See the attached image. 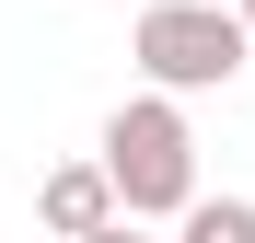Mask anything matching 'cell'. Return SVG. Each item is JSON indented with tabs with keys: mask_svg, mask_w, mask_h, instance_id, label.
<instances>
[{
	"mask_svg": "<svg viewBox=\"0 0 255 243\" xmlns=\"http://www.w3.org/2000/svg\"><path fill=\"white\" fill-rule=\"evenodd\" d=\"M35 220H47L58 243H93V232H105V220H128V209H116L105 162H58V174L35 185Z\"/></svg>",
	"mask_w": 255,
	"mask_h": 243,
	"instance_id": "3",
	"label": "cell"
},
{
	"mask_svg": "<svg viewBox=\"0 0 255 243\" xmlns=\"http://www.w3.org/2000/svg\"><path fill=\"white\" fill-rule=\"evenodd\" d=\"M93 243H151V232H139V220H105V232H93Z\"/></svg>",
	"mask_w": 255,
	"mask_h": 243,
	"instance_id": "5",
	"label": "cell"
},
{
	"mask_svg": "<svg viewBox=\"0 0 255 243\" xmlns=\"http://www.w3.org/2000/svg\"><path fill=\"white\" fill-rule=\"evenodd\" d=\"M232 12H244V35H255V0H232Z\"/></svg>",
	"mask_w": 255,
	"mask_h": 243,
	"instance_id": "6",
	"label": "cell"
},
{
	"mask_svg": "<svg viewBox=\"0 0 255 243\" xmlns=\"http://www.w3.org/2000/svg\"><path fill=\"white\" fill-rule=\"evenodd\" d=\"M244 12H221V0H151L139 35H128V58L151 70V93H232V70H244Z\"/></svg>",
	"mask_w": 255,
	"mask_h": 243,
	"instance_id": "2",
	"label": "cell"
},
{
	"mask_svg": "<svg viewBox=\"0 0 255 243\" xmlns=\"http://www.w3.org/2000/svg\"><path fill=\"white\" fill-rule=\"evenodd\" d=\"M186 243H255V197H197V209H186Z\"/></svg>",
	"mask_w": 255,
	"mask_h": 243,
	"instance_id": "4",
	"label": "cell"
},
{
	"mask_svg": "<svg viewBox=\"0 0 255 243\" xmlns=\"http://www.w3.org/2000/svg\"><path fill=\"white\" fill-rule=\"evenodd\" d=\"M105 185H116V209L128 220H186L197 209V128H186V104L174 93H128L105 116Z\"/></svg>",
	"mask_w": 255,
	"mask_h": 243,
	"instance_id": "1",
	"label": "cell"
}]
</instances>
